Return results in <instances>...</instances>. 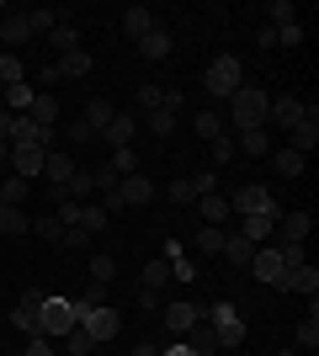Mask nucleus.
I'll return each instance as SVG.
<instances>
[{"label":"nucleus","mask_w":319,"mask_h":356,"mask_svg":"<svg viewBox=\"0 0 319 356\" xmlns=\"http://www.w3.org/2000/svg\"><path fill=\"white\" fill-rule=\"evenodd\" d=\"M266 106H272V96L245 80V86L229 96V118H234V128H240V134H250V128H266Z\"/></svg>","instance_id":"nucleus-1"},{"label":"nucleus","mask_w":319,"mask_h":356,"mask_svg":"<svg viewBox=\"0 0 319 356\" xmlns=\"http://www.w3.org/2000/svg\"><path fill=\"white\" fill-rule=\"evenodd\" d=\"M69 303H75L80 330H85L96 346H101V341H117V330H122V314H117V309H106V303H91V298H69Z\"/></svg>","instance_id":"nucleus-2"},{"label":"nucleus","mask_w":319,"mask_h":356,"mask_svg":"<svg viewBox=\"0 0 319 356\" xmlns=\"http://www.w3.org/2000/svg\"><path fill=\"white\" fill-rule=\"evenodd\" d=\"M202 86H208V96H213V102H229V96H234V90L245 86V64L234 59V54L213 59V64H208V74H202Z\"/></svg>","instance_id":"nucleus-3"},{"label":"nucleus","mask_w":319,"mask_h":356,"mask_svg":"<svg viewBox=\"0 0 319 356\" xmlns=\"http://www.w3.org/2000/svg\"><path fill=\"white\" fill-rule=\"evenodd\" d=\"M202 314H208V330H213L218 346H245V319H240L234 303H213V309H202Z\"/></svg>","instance_id":"nucleus-4"},{"label":"nucleus","mask_w":319,"mask_h":356,"mask_svg":"<svg viewBox=\"0 0 319 356\" xmlns=\"http://www.w3.org/2000/svg\"><path fill=\"white\" fill-rule=\"evenodd\" d=\"M38 319H43V335H48V341H64V335L80 325L69 298H43V303H38Z\"/></svg>","instance_id":"nucleus-5"},{"label":"nucleus","mask_w":319,"mask_h":356,"mask_svg":"<svg viewBox=\"0 0 319 356\" xmlns=\"http://www.w3.org/2000/svg\"><path fill=\"white\" fill-rule=\"evenodd\" d=\"M229 213H240V218H250V213H266V218H282V208H277V197L266 192V186H240V192L229 197Z\"/></svg>","instance_id":"nucleus-6"},{"label":"nucleus","mask_w":319,"mask_h":356,"mask_svg":"<svg viewBox=\"0 0 319 356\" xmlns=\"http://www.w3.org/2000/svg\"><path fill=\"white\" fill-rule=\"evenodd\" d=\"M250 277L256 282H266V287H277L282 277H288V266H282V255H277V245H256V255H250Z\"/></svg>","instance_id":"nucleus-7"},{"label":"nucleus","mask_w":319,"mask_h":356,"mask_svg":"<svg viewBox=\"0 0 319 356\" xmlns=\"http://www.w3.org/2000/svg\"><path fill=\"white\" fill-rule=\"evenodd\" d=\"M197 319H202V309H197V303H186V298H176V303H165V309H160V325H165L176 341H181V335L197 325Z\"/></svg>","instance_id":"nucleus-8"},{"label":"nucleus","mask_w":319,"mask_h":356,"mask_svg":"<svg viewBox=\"0 0 319 356\" xmlns=\"http://www.w3.org/2000/svg\"><path fill=\"white\" fill-rule=\"evenodd\" d=\"M314 144H319V102H304V122L288 134V149H298V154L309 160V149H314Z\"/></svg>","instance_id":"nucleus-9"},{"label":"nucleus","mask_w":319,"mask_h":356,"mask_svg":"<svg viewBox=\"0 0 319 356\" xmlns=\"http://www.w3.org/2000/svg\"><path fill=\"white\" fill-rule=\"evenodd\" d=\"M213 192V170H202V176H186V181H170L165 197L176 202V208H186V202H197V197Z\"/></svg>","instance_id":"nucleus-10"},{"label":"nucleus","mask_w":319,"mask_h":356,"mask_svg":"<svg viewBox=\"0 0 319 356\" xmlns=\"http://www.w3.org/2000/svg\"><path fill=\"white\" fill-rule=\"evenodd\" d=\"M309 234H314V218H309V213H288V218H277L272 245H304Z\"/></svg>","instance_id":"nucleus-11"},{"label":"nucleus","mask_w":319,"mask_h":356,"mask_svg":"<svg viewBox=\"0 0 319 356\" xmlns=\"http://www.w3.org/2000/svg\"><path fill=\"white\" fill-rule=\"evenodd\" d=\"M133 134H138V118L133 112H117V118L101 128V144L106 149H133Z\"/></svg>","instance_id":"nucleus-12"},{"label":"nucleus","mask_w":319,"mask_h":356,"mask_svg":"<svg viewBox=\"0 0 319 356\" xmlns=\"http://www.w3.org/2000/svg\"><path fill=\"white\" fill-rule=\"evenodd\" d=\"M117 197H122V208H144V202H154V181L144 176V170H138V176H122Z\"/></svg>","instance_id":"nucleus-13"},{"label":"nucleus","mask_w":319,"mask_h":356,"mask_svg":"<svg viewBox=\"0 0 319 356\" xmlns=\"http://www.w3.org/2000/svg\"><path fill=\"white\" fill-rule=\"evenodd\" d=\"M170 43H176V38H170V27H160V22H154L149 32H144V38H138V59H170Z\"/></svg>","instance_id":"nucleus-14"},{"label":"nucleus","mask_w":319,"mask_h":356,"mask_svg":"<svg viewBox=\"0 0 319 356\" xmlns=\"http://www.w3.org/2000/svg\"><path fill=\"white\" fill-rule=\"evenodd\" d=\"M266 122H277V128H298V122H304V102H298V96H277L272 106H266Z\"/></svg>","instance_id":"nucleus-15"},{"label":"nucleus","mask_w":319,"mask_h":356,"mask_svg":"<svg viewBox=\"0 0 319 356\" xmlns=\"http://www.w3.org/2000/svg\"><path fill=\"white\" fill-rule=\"evenodd\" d=\"M277 293H304L309 303H314V293H319V271L314 266H293L282 282H277Z\"/></svg>","instance_id":"nucleus-16"},{"label":"nucleus","mask_w":319,"mask_h":356,"mask_svg":"<svg viewBox=\"0 0 319 356\" xmlns=\"http://www.w3.org/2000/svg\"><path fill=\"white\" fill-rule=\"evenodd\" d=\"M43 160H48V149H11V176L38 181L43 176Z\"/></svg>","instance_id":"nucleus-17"},{"label":"nucleus","mask_w":319,"mask_h":356,"mask_svg":"<svg viewBox=\"0 0 319 356\" xmlns=\"http://www.w3.org/2000/svg\"><path fill=\"white\" fill-rule=\"evenodd\" d=\"M80 165L69 160V154H59V149H48V160H43V181L48 186H69V176H75Z\"/></svg>","instance_id":"nucleus-18"},{"label":"nucleus","mask_w":319,"mask_h":356,"mask_svg":"<svg viewBox=\"0 0 319 356\" xmlns=\"http://www.w3.org/2000/svg\"><path fill=\"white\" fill-rule=\"evenodd\" d=\"M234 234H245L250 245H272L277 218H266V213H250V218H240V229H234Z\"/></svg>","instance_id":"nucleus-19"},{"label":"nucleus","mask_w":319,"mask_h":356,"mask_svg":"<svg viewBox=\"0 0 319 356\" xmlns=\"http://www.w3.org/2000/svg\"><path fill=\"white\" fill-rule=\"evenodd\" d=\"M27 118L38 122V128H59V102H54V90H38V96H32Z\"/></svg>","instance_id":"nucleus-20"},{"label":"nucleus","mask_w":319,"mask_h":356,"mask_svg":"<svg viewBox=\"0 0 319 356\" xmlns=\"http://www.w3.org/2000/svg\"><path fill=\"white\" fill-rule=\"evenodd\" d=\"M32 96H38V90H32L27 80H22V86H6V90H0V106H6V112H11V118H27V106H32Z\"/></svg>","instance_id":"nucleus-21"},{"label":"nucleus","mask_w":319,"mask_h":356,"mask_svg":"<svg viewBox=\"0 0 319 356\" xmlns=\"http://www.w3.org/2000/svg\"><path fill=\"white\" fill-rule=\"evenodd\" d=\"M154 22H160V16H154L149 6H128V11H122V32H128L133 43H138V38H144V32L154 27Z\"/></svg>","instance_id":"nucleus-22"},{"label":"nucleus","mask_w":319,"mask_h":356,"mask_svg":"<svg viewBox=\"0 0 319 356\" xmlns=\"http://www.w3.org/2000/svg\"><path fill=\"white\" fill-rule=\"evenodd\" d=\"M218 255H224V261H229V266H250V255H256V245H250V239H245V234H234V229H229V239H224V250H218Z\"/></svg>","instance_id":"nucleus-23"},{"label":"nucleus","mask_w":319,"mask_h":356,"mask_svg":"<svg viewBox=\"0 0 319 356\" xmlns=\"http://www.w3.org/2000/svg\"><path fill=\"white\" fill-rule=\"evenodd\" d=\"M197 213H202V223H229V218H234V213H229V197H224V192L197 197Z\"/></svg>","instance_id":"nucleus-24"},{"label":"nucleus","mask_w":319,"mask_h":356,"mask_svg":"<svg viewBox=\"0 0 319 356\" xmlns=\"http://www.w3.org/2000/svg\"><path fill=\"white\" fill-rule=\"evenodd\" d=\"M59 64V80H85L91 74V54L85 48H75V54H64V59H54Z\"/></svg>","instance_id":"nucleus-25"},{"label":"nucleus","mask_w":319,"mask_h":356,"mask_svg":"<svg viewBox=\"0 0 319 356\" xmlns=\"http://www.w3.org/2000/svg\"><path fill=\"white\" fill-rule=\"evenodd\" d=\"M112 118H117V106L96 96V102H85V118H80V122H85V128H91V134L101 138V128H106V122H112Z\"/></svg>","instance_id":"nucleus-26"},{"label":"nucleus","mask_w":319,"mask_h":356,"mask_svg":"<svg viewBox=\"0 0 319 356\" xmlns=\"http://www.w3.org/2000/svg\"><path fill=\"white\" fill-rule=\"evenodd\" d=\"M0 38H6V48H22V43H32L27 11H22V16H6V22H0Z\"/></svg>","instance_id":"nucleus-27"},{"label":"nucleus","mask_w":319,"mask_h":356,"mask_svg":"<svg viewBox=\"0 0 319 356\" xmlns=\"http://www.w3.org/2000/svg\"><path fill=\"white\" fill-rule=\"evenodd\" d=\"M224 239H229V229H218V223H202L197 234H192V245H197L202 255H218V250H224Z\"/></svg>","instance_id":"nucleus-28"},{"label":"nucleus","mask_w":319,"mask_h":356,"mask_svg":"<svg viewBox=\"0 0 319 356\" xmlns=\"http://www.w3.org/2000/svg\"><path fill=\"white\" fill-rule=\"evenodd\" d=\"M192 134H197V138H208V144H213V138H224V118H218L213 106H202L197 118H192Z\"/></svg>","instance_id":"nucleus-29"},{"label":"nucleus","mask_w":319,"mask_h":356,"mask_svg":"<svg viewBox=\"0 0 319 356\" xmlns=\"http://www.w3.org/2000/svg\"><path fill=\"white\" fill-rule=\"evenodd\" d=\"M272 165H277V176H304V154H298V149H288V144H282V149H277V154H272Z\"/></svg>","instance_id":"nucleus-30"},{"label":"nucleus","mask_w":319,"mask_h":356,"mask_svg":"<svg viewBox=\"0 0 319 356\" xmlns=\"http://www.w3.org/2000/svg\"><path fill=\"white\" fill-rule=\"evenodd\" d=\"M144 128H149L154 138H170V134H176V112H165V106H154V112H144Z\"/></svg>","instance_id":"nucleus-31"},{"label":"nucleus","mask_w":319,"mask_h":356,"mask_svg":"<svg viewBox=\"0 0 319 356\" xmlns=\"http://www.w3.org/2000/svg\"><path fill=\"white\" fill-rule=\"evenodd\" d=\"M32 234H43L48 245H64V223H59V213L48 208L43 218H32Z\"/></svg>","instance_id":"nucleus-32"},{"label":"nucleus","mask_w":319,"mask_h":356,"mask_svg":"<svg viewBox=\"0 0 319 356\" xmlns=\"http://www.w3.org/2000/svg\"><path fill=\"white\" fill-rule=\"evenodd\" d=\"M48 38H54V48H59V59H64V54H75V48H80V27H75V22H59V27L48 32Z\"/></svg>","instance_id":"nucleus-33"},{"label":"nucleus","mask_w":319,"mask_h":356,"mask_svg":"<svg viewBox=\"0 0 319 356\" xmlns=\"http://www.w3.org/2000/svg\"><path fill=\"white\" fill-rule=\"evenodd\" d=\"M240 154H256V160H266V149H272V138H266V128H250V134H240Z\"/></svg>","instance_id":"nucleus-34"},{"label":"nucleus","mask_w":319,"mask_h":356,"mask_svg":"<svg viewBox=\"0 0 319 356\" xmlns=\"http://www.w3.org/2000/svg\"><path fill=\"white\" fill-rule=\"evenodd\" d=\"M112 277H117V261H112L106 250H96V255H91V287H106Z\"/></svg>","instance_id":"nucleus-35"},{"label":"nucleus","mask_w":319,"mask_h":356,"mask_svg":"<svg viewBox=\"0 0 319 356\" xmlns=\"http://www.w3.org/2000/svg\"><path fill=\"white\" fill-rule=\"evenodd\" d=\"M27 192H32V181H22V176H6V181H0V197H6V208H22V202H27Z\"/></svg>","instance_id":"nucleus-36"},{"label":"nucleus","mask_w":319,"mask_h":356,"mask_svg":"<svg viewBox=\"0 0 319 356\" xmlns=\"http://www.w3.org/2000/svg\"><path fill=\"white\" fill-rule=\"evenodd\" d=\"M32 229V218L22 208H6V202H0V234H27Z\"/></svg>","instance_id":"nucleus-37"},{"label":"nucleus","mask_w":319,"mask_h":356,"mask_svg":"<svg viewBox=\"0 0 319 356\" xmlns=\"http://www.w3.org/2000/svg\"><path fill=\"white\" fill-rule=\"evenodd\" d=\"M64 192H69V202H91V197H96V181H91V170H75Z\"/></svg>","instance_id":"nucleus-38"},{"label":"nucleus","mask_w":319,"mask_h":356,"mask_svg":"<svg viewBox=\"0 0 319 356\" xmlns=\"http://www.w3.org/2000/svg\"><path fill=\"white\" fill-rule=\"evenodd\" d=\"M64 16H69V11H48V6H43V11H27V27H32V38H38V32H54V27L64 22Z\"/></svg>","instance_id":"nucleus-39"},{"label":"nucleus","mask_w":319,"mask_h":356,"mask_svg":"<svg viewBox=\"0 0 319 356\" xmlns=\"http://www.w3.org/2000/svg\"><path fill=\"white\" fill-rule=\"evenodd\" d=\"M288 22H298L293 0H272V6H266V27H288Z\"/></svg>","instance_id":"nucleus-40"},{"label":"nucleus","mask_w":319,"mask_h":356,"mask_svg":"<svg viewBox=\"0 0 319 356\" xmlns=\"http://www.w3.org/2000/svg\"><path fill=\"white\" fill-rule=\"evenodd\" d=\"M22 80H27V64L6 54V59H0V90H6V86H22Z\"/></svg>","instance_id":"nucleus-41"},{"label":"nucleus","mask_w":319,"mask_h":356,"mask_svg":"<svg viewBox=\"0 0 319 356\" xmlns=\"http://www.w3.org/2000/svg\"><path fill=\"white\" fill-rule=\"evenodd\" d=\"M75 229H85V234H91V229H106L101 202H80V223H75Z\"/></svg>","instance_id":"nucleus-42"},{"label":"nucleus","mask_w":319,"mask_h":356,"mask_svg":"<svg viewBox=\"0 0 319 356\" xmlns=\"http://www.w3.org/2000/svg\"><path fill=\"white\" fill-rule=\"evenodd\" d=\"M64 351H69V356H91L96 351V341H91V335H85V330H69V335H64Z\"/></svg>","instance_id":"nucleus-43"},{"label":"nucleus","mask_w":319,"mask_h":356,"mask_svg":"<svg viewBox=\"0 0 319 356\" xmlns=\"http://www.w3.org/2000/svg\"><path fill=\"white\" fill-rule=\"evenodd\" d=\"M106 165H112L117 176H138V154H133V149H112V160H106Z\"/></svg>","instance_id":"nucleus-44"},{"label":"nucleus","mask_w":319,"mask_h":356,"mask_svg":"<svg viewBox=\"0 0 319 356\" xmlns=\"http://www.w3.org/2000/svg\"><path fill=\"white\" fill-rule=\"evenodd\" d=\"M165 282H170V261H149V266H144V287H154V293H160Z\"/></svg>","instance_id":"nucleus-45"},{"label":"nucleus","mask_w":319,"mask_h":356,"mask_svg":"<svg viewBox=\"0 0 319 356\" xmlns=\"http://www.w3.org/2000/svg\"><path fill=\"white\" fill-rule=\"evenodd\" d=\"M298 346H304V351H314V346H319V314H309L304 325H298Z\"/></svg>","instance_id":"nucleus-46"},{"label":"nucleus","mask_w":319,"mask_h":356,"mask_svg":"<svg viewBox=\"0 0 319 356\" xmlns=\"http://www.w3.org/2000/svg\"><path fill=\"white\" fill-rule=\"evenodd\" d=\"M91 181H96V197H101V192H112V186H117V170H112V165H96V170H91Z\"/></svg>","instance_id":"nucleus-47"},{"label":"nucleus","mask_w":319,"mask_h":356,"mask_svg":"<svg viewBox=\"0 0 319 356\" xmlns=\"http://www.w3.org/2000/svg\"><path fill=\"white\" fill-rule=\"evenodd\" d=\"M277 43H282V48H298V43H304V22H288V27H277Z\"/></svg>","instance_id":"nucleus-48"},{"label":"nucleus","mask_w":319,"mask_h":356,"mask_svg":"<svg viewBox=\"0 0 319 356\" xmlns=\"http://www.w3.org/2000/svg\"><path fill=\"white\" fill-rule=\"evenodd\" d=\"M160 96H165L160 86H138V96H133V102H138V112H154V106H160Z\"/></svg>","instance_id":"nucleus-49"},{"label":"nucleus","mask_w":319,"mask_h":356,"mask_svg":"<svg viewBox=\"0 0 319 356\" xmlns=\"http://www.w3.org/2000/svg\"><path fill=\"white\" fill-rule=\"evenodd\" d=\"M138 309H144V314H160V309H165V298L154 293V287H138Z\"/></svg>","instance_id":"nucleus-50"},{"label":"nucleus","mask_w":319,"mask_h":356,"mask_svg":"<svg viewBox=\"0 0 319 356\" xmlns=\"http://www.w3.org/2000/svg\"><path fill=\"white\" fill-rule=\"evenodd\" d=\"M170 277H176V282H192V277H197V266H192L186 255H176V261H170Z\"/></svg>","instance_id":"nucleus-51"},{"label":"nucleus","mask_w":319,"mask_h":356,"mask_svg":"<svg viewBox=\"0 0 319 356\" xmlns=\"http://www.w3.org/2000/svg\"><path fill=\"white\" fill-rule=\"evenodd\" d=\"M234 154H240V149L229 144V138H213V165H229Z\"/></svg>","instance_id":"nucleus-52"},{"label":"nucleus","mask_w":319,"mask_h":356,"mask_svg":"<svg viewBox=\"0 0 319 356\" xmlns=\"http://www.w3.org/2000/svg\"><path fill=\"white\" fill-rule=\"evenodd\" d=\"M85 245H91L85 229H64V250H85Z\"/></svg>","instance_id":"nucleus-53"},{"label":"nucleus","mask_w":319,"mask_h":356,"mask_svg":"<svg viewBox=\"0 0 319 356\" xmlns=\"http://www.w3.org/2000/svg\"><path fill=\"white\" fill-rule=\"evenodd\" d=\"M22 356H54V341H48V335H32V341H27V351H22Z\"/></svg>","instance_id":"nucleus-54"},{"label":"nucleus","mask_w":319,"mask_h":356,"mask_svg":"<svg viewBox=\"0 0 319 356\" xmlns=\"http://www.w3.org/2000/svg\"><path fill=\"white\" fill-rule=\"evenodd\" d=\"M91 138H96V134L85 128V122H69V144H91Z\"/></svg>","instance_id":"nucleus-55"},{"label":"nucleus","mask_w":319,"mask_h":356,"mask_svg":"<svg viewBox=\"0 0 319 356\" xmlns=\"http://www.w3.org/2000/svg\"><path fill=\"white\" fill-rule=\"evenodd\" d=\"M256 43H261V48H277V27H266V22H261V27H256Z\"/></svg>","instance_id":"nucleus-56"},{"label":"nucleus","mask_w":319,"mask_h":356,"mask_svg":"<svg viewBox=\"0 0 319 356\" xmlns=\"http://www.w3.org/2000/svg\"><path fill=\"white\" fill-rule=\"evenodd\" d=\"M11 122H16V118L6 112V106H0V144H11Z\"/></svg>","instance_id":"nucleus-57"},{"label":"nucleus","mask_w":319,"mask_h":356,"mask_svg":"<svg viewBox=\"0 0 319 356\" xmlns=\"http://www.w3.org/2000/svg\"><path fill=\"white\" fill-rule=\"evenodd\" d=\"M128 356H160V346H154V341H138V346H133Z\"/></svg>","instance_id":"nucleus-58"},{"label":"nucleus","mask_w":319,"mask_h":356,"mask_svg":"<svg viewBox=\"0 0 319 356\" xmlns=\"http://www.w3.org/2000/svg\"><path fill=\"white\" fill-rule=\"evenodd\" d=\"M160 356H197V351H192V346H186V341H176V346H165V351H160Z\"/></svg>","instance_id":"nucleus-59"},{"label":"nucleus","mask_w":319,"mask_h":356,"mask_svg":"<svg viewBox=\"0 0 319 356\" xmlns=\"http://www.w3.org/2000/svg\"><path fill=\"white\" fill-rule=\"evenodd\" d=\"M0 170H11V144H0Z\"/></svg>","instance_id":"nucleus-60"},{"label":"nucleus","mask_w":319,"mask_h":356,"mask_svg":"<svg viewBox=\"0 0 319 356\" xmlns=\"http://www.w3.org/2000/svg\"><path fill=\"white\" fill-rule=\"evenodd\" d=\"M277 356H298V351H277Z\"/></svg>","instance_id":"nucleus-61"},{"label":"nucleus","mask_w":319,"mask_h":356,"mask_svg":"<svg viewBox=\"0 0 319 356\" xmlns=\"http://www.w3.org/2000/svg\"><path fill=\"white\" fill-rule=\"evenodd\" d=\"M298 356H304V351H298ZM309 356H314V351H309Z\"/></svg>","instance_id":"nucleus-62"}]
</instances>
